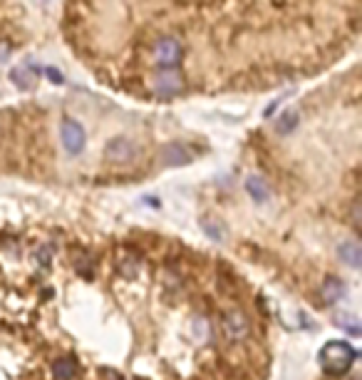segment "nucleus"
<instances>
[{
	"label": "nucleus",
	"instance_id": "obj_1",
	"mask_svg": "<svg viewBox=\"0 0 362 380\" xmlns=\"http://www.w3.org/2000/svg\"><path fill=\"white\" fill-rule=\"evenodd\" d=\"M360 0H62L72 57L139 105L268 92L325 75L360 42Z\"/></svg>",
	"mask_w": 362,
	"mask_h": 380
},
{
	"label": "nucleus",
	"instance_id": "obj_2",
	"mask_svg": "<svg viewBox=\"0 0 362 380\" xmlns=\"http://www.w3.org/2000/svg\"><path fill=\"white\" fill-rule=\"evenodd\" d=\"M28 0H0V55L18 52L30 42Z\"/></svg>",
	"mask_w": 362,
	"mask_h": 380
},
{
	"label": "nucleus",
	"instance_id": "obj_3",
	"mask_svg": "<svg viewBox=\"0 0 362 380\" xmlns=\"http://www.w3.org/2000/svg\"><path fill=\"white\" fill-rule=\"evenodd\" d=\"M317 358H320V365L327 375H342L355 363L357 353L347 340H327Z\"/></svg>",
	"mask_w": 362,
	"mask_h": 380
},
{
	"label": "nucleus",
	"instance_id": "obj_4",
	"mask_svg": "<svg viewBox=\"0 0 362 380\" xmlns=\"http://www.w3.org/2000/svg\"><path fill=\"white\" fill-rule=\"evenodd\" d=\"M223 333H226V338L233 340V343L248 338V333H251V321H248V316L243 313L241 309L226 311V313H223Z\"/></svg>",
	"mask_w": 362,
	"mask_h": 380
},
{
	"label": "nucleus",
	"instance_id": "obj_5",
	"mask_svg": "<svg viewBox=\"0 0 362 380\" xmlns=\"http://www.w3.org/2000/svg\"><path fill=\"white\" fill-rule=\"evenodd\" d=\"M342 296H345V281L337 279V276H327V279L322 281V286H320V299H322V304L332 306V304H337V301H340Z\"/></svg>",
	"mask_w": 362,
	"mask_h": 380
},
{
	"label": "nucleus",
	"instance_id": "obj_6",
	"mask_svg": "<svg viewBox=\"0 0 362 380\" xmlns=\"http://www.w3.org/2000/svg\"><path fill=\"white\" fill-rule=\"evenodd\" d=\"M77 373H80V368H77L75 358H60V360H55V365H52L55 380H75Z\"/></svg>",
	"mask_w": 362,
	"mask_h": 380
}]
</instances>
